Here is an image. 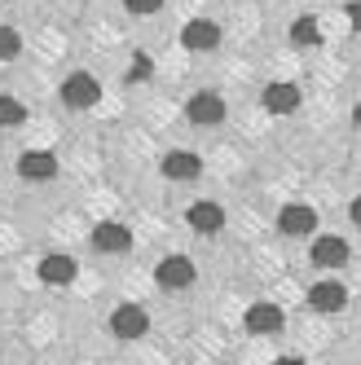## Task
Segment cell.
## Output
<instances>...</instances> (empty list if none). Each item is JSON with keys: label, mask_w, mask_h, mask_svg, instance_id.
Listing matches in <instances>:
<instances>
[{"label": "cell", "mask_w": 361, "mask_h": 365, "mask_svg": "<svg viewBox=\"0 0 361 365\" xmlns=\"http://www.w3.org/2000/svg\"><path fill=\"white\" fill-rule=\"evenodd\" d=\"M97 97H101V84L93 80L88 71H75V75H66L62 80V101L71 110H88V106H97Z\"/></svg>", "instance_id": "1"}, {"label": "cell", "mask_w": 361, "mask_h": 365, "mask_svg": "<svg viewBox=\"0 0 361 365\" xmlns=\"http://www.w3.org/2000/svg\"><path fill=\"white\" fill-rule=\"evenodd\" d=\"M278 233H287V238H308V233H317V212L308 202H287L278 212Z\"/></svg>", "instance_id": "2"}, {"label": "cell", "mask_w": 361, "mask_h": 365, "mask_svg": "<svg viewBox=\"0 0 361 365\" xmlns=\"http://www.w3.org/2000/svg\"><path fill=\"white\" fill-rule=\"evenodd\" d=\"M111 330H115V339H141V334L150 330L146 308H141V304H119V308L111 312Z\"/></svg>", "instance_id": "3"}, {"label": "cell", "mask_w": 361, "mask_h": 365, "mask_svg": "<svg viewBox=\"0 0 361 365\" xmlns=\"http://www.w3.org/2000/svg\"><path fill=\"white\" fill-rule=\"evenodd\" d=\"M154 277H159L163 291H185V286H194V264L185 255H168L159 269H154Z\"/></svg>", "instance_id": "4"}, {"label": "cell", "mask_w": 361, "mask_h": 365, "mask_svg": "<svg viewBox=\"0 0 361 365\" xmlns=\"http://www.w3.org/2000/svg\"><path fill=\"white\" fill-rule=\"evenodd\" d=\"M243 322H247L251 334H260V339H269V334H278L282 326H287V317H282V308H278V304H251Z\"/></svg>", "instance_id": "5"}, {"label": "cell", "mask_w": 361, "mask_h": 365, "mask_svg": "<svg viewBox=\"0 0 361 365\" xmlns=\"http://www.w3.org/2000/svg\"><path fill=\"white\" fill-rule=\"evenodd\" d=\"M344 304H348V291H344V282H335V277L317 282L313 291H308V308L313 312H340Z\"/></svg>", "instance_id": "6"}, {"label": "cell", "mask_w": 361, "mask_h": 365, "mask_svg": "<svg viewBox=\"0 0 361 365\" xmlns=\"http://www.w3.org/2000/svg\"><path fill=\"white\" fill-rule=\"evenodd\" d=\"M190 119H194V128L220 123V119H225V97H220V93H194V97H190Z\"/></svg>", "instance_id": "7"}, {"label": "cell", "mask_w": 361, "mask_h": 365, "mask_svg": "<svg viewBox=\"0 0 361 365\" xmlns=\"http://www.w3.org/2000/svg\"><path fill=\"white\" fill-rule=\"evenodd\" d=\"M265 110L269 115H291V110H300V88L295 84H287V80H273L269 88H265Z\"/></svg>", "instance_id": "8"}, {"label": "cell", "mask_w": 361, "mask_h": 365, "mask_svg": "<svg viewBox=\"0 0 361 365\" xmlns=\"http://www.w3.org/2000/svg\"><path fill=\"white\" fill-rule=\"evenodd\" d=\"M185 220H190L194 233H220V229H225V207L203 198V202H194L190 212H185Z\"/></svg>", "instance_id": "9"}, {"label": "cell", "mask_w": 361, "mask_h": 365, "mask_svg": "<svg viewBox=\"0 0 361 365\" xmlns=\"http://www.w3.org/2000/svg\"><path fill=\"white\" fill-rule=\"evenodd\" d=\"M18 172L27 176V180H54V176H58L54 150H27V154L18 159Z\"/></svg>", "instance_id": "10"}, {"label": "cell", "mask_w": 361, "mask_h": 365, "mask_svg": "<svg viewBox=\"0 0 361 365\" xmlns=\"http://www.w3.org/2000/svg\"><path fill=\"white\" fill-rule=\"evenodd\" d=\"M93 247L106 251V255H119V251L133 247V233H128L123 225H115V220H101V225L93 229Z\"/></svg>", "instance_id": "11"}, {"label": "cell", "mask_w": 361, "mask_h": 365, "mask_svg": "<svg viewBox=\"0 0 361 365\" xmlns=\"http://www.w3.org/2000/svg\"><path fill=\"white\" fill-rule=\"evenodd\" d=\"M159 168H163L168 180H194L203 172V159H198V154H190V150H172V154H163Z\"/></svg>", "instance_id": "12"}, {"label": "cell", "mask_w": 361, "mask_h": 365, "mask_svg": "<svg viewBox=\"0 0 361 365\" xmlns=\"http://www.w3.org/2000/svg\"><path fill=\"white\" fill-rule=\"evenodd\" d=\"M180 44L194 48V53H208V48L220 44V27H216V22H208V18H198V22H190V27L180 31Z\"/></svg>", "instance_id": "13"}, {"label": "cell", "mask_w": 361, "mask_h": 365, "mask_svg": "<svg viewBox=\"0 0 361 365\" xmlns=\"http://www.w3.org/2000/svg\"><path fill=\"white\" fill-rule=\"evenodd\" d=\"M344 259H348V242H344V238L326 233V238L313 242V264H317V269H340Z\"/></svg>", "instance_id": "14"}, {"label": "cell", "mask_w": 361, "mask_h": 365, "mask_svg": "<svg viewBox=\"0 0 361 365\" xmlns=\"http://www.w3.org/2000/svg\"><path fill=\"white\" fill-rule=\"evenodd\" d=\"M40 282H49V286L75 282V259H71V255H44V259H40Z\"/></svg>", "instance_id": "15"}, {"label": "cell", "mask_w": 361, "mask_h": 365, "mask_svg": "<svg viewBox=\"0 0 361 365\" xmlns=\"http://www.w3.org/2000/svg\"><path fill=\"white\" fill-rule=\"evenodd\" d=\"M291 44H300V48H313V44H322L317 18H300V22H291Z\"/></svg>", "instance_id": "16"}, {"label": "cell", "mask_w": 361, "mask_h": 365, "mask_svg": "<svg viewBox=\"0 0 361 365\" xmlns=\"http://www.w3.org/2000/svg\"><path fill=\"white\" fill-rule=\"evenodd\" d=\"M22 119H27V106L18 97H0V128H18Z\"/></svg>", "instance_id": "17"}, {"label": "cell", "mask_w": 361, "mask_h": 365, "mask_svg": "<svg viewBox=\"0 0 361 365\" xmlns=\"http://www.w3.org/2000/svg\"><path fill=\"white\" fill-rule=\"evenodd\" d=\"M18 48H22V36H18L14 27H5V22H0V62L18 58Z\"/></svg>", "instance_id": "18"}, {"label": "cell", "mask_w": 361, "mask_h": 365, "mask_svg": "<svg viewBox=\"0 0 361 365\" xmlns=\"http://www.w3.org/2000/svg\"><path fill=\"white\" fill-rule=\"evenodd\" d=\"M123 5H128V14L146 18V14H159V5H163V0H123Z\"/></svg>", "instance_id": "19"}, {"label": "cell", "mask_w": 361, "mask_h": 365, "mask_svg": "<svg viewBox=\"0 0 361 365\" xmlns=\"http://www.w3.org/2000/svg\"><path fill=\"white\" fill-rule=\"evenodd\" d=\"M146 75H150V58L137 53V62H133V80H146Z\"/></svg>", "instance_id": "20"}, {"label": "cell", "mask_w": 361, "mask_h": 365, "mask_svg": "<svg viewBox=\"0 0 361 365\" xmlns=\"http://www.w3.org/2000/svg\"><path fill=\"white\" fill-rule=\"evenodd\" d=\"M348 22H352V31H361V0H352V5H348Z\"/></svg>", "instance_id": "21"}, {"label": "cell", "mask_w": 361, "mask_h": 365, "mask_svg": "<svg viewBox=\"0 0 361 365\" xmlns=\"http://www.w3.org/2000/svg\"><path fill=\"white\" fill-rule=\"evenodd\" d=\"M348 216H352V225H361V198H352V207H348Z\"/></svg>", "instance_id": "22"}, {"label": "cell", "mask_w": 361, "mask_h": 365, "mask_svg": "<svg viewBox=\"0 0 361 365\" xmlns=\"http://www.w3.org/2000/svg\"><path fill=\"white\" fill-rule=\"evenodd\" d=\"M273 365H304V361H300V356H278Z\"/></svg>", "instance_id": "23"}, {"label": "cell", "mask_w": 361, "mask_h": 365, "mask_svg": "<svg viewBox=\"0 0 361 365\" xmlns=\"http://www.w3.org/2000/svg\"><path fill=\"white\" fill-rule=\"evenodd\" d=\"M352 123L361 128V101H357V106H352Z\"/></svg>", "instance_id": "24"}]
</instances>
